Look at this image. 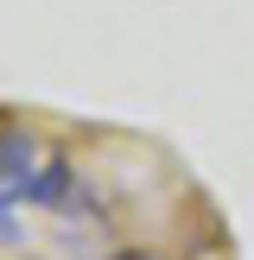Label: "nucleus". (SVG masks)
Returning <instances> with one entry per match:
<instances>
[{"mask_svg": "<svg viewBox=\"0 0 254 260\" xmlns=\"http://www.w3.org/2000/svg\"><path fill=\"white\" fill-rule=\"evenodd\" d=\"M70 184H76V172H70L64 159H51V165H38V178H32V190H25V203H57Z\"/></svg>", "mask_w": 254, "mask_h": 260, "instance_id": "obj_2", "label": "nucleus"}, {"mask_svg": "<svg viewBox=\"0 0 254 260\" xmlns=\"http://www.w3.org/2000/svg\"><path fill=\"white\" fill-rule=\"evenodd\" d=\"M114 260H165V254H152V248H127V254H114Z\"/></svg>", "mask_w": 254, "mask_h": 260, "instance_id": "obj_3", "label": "nucleus"}, {"mask_svg": "<svg viewBox=\"0 0 254 260\" xmlns=\"http://www.w3.org/2000/svg\"><path fill=\"white\" fill-rule=\"evenodd\" d=\"M32 159H38L32 140H25L19 127H7V134H0V210H13V203L32 190V178H38Z\"/></svg>", "mask_w": 254, "mask_h": 260, "instance_id": "obj_1", "label": "nucleus"}]
</instances>
